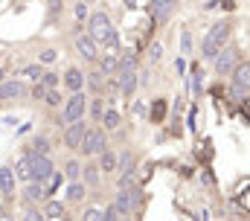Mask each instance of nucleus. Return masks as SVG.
Segmentation results:
<instances>
[{
  "mask_svg": "<svg viewBox=\"0 0 250 221\" xmlns=\"http://www.w3.org/2000/svg\"><path fill=\"white\" fill-rule=\"evenodd\" d=\"M64 172H67V177H70V180H79V175H82V166L76 163V160H70Z\"/></svg>",
  "mask_w": 250,
  "mask_h": 221,
  "instance_id": "obj_24",
  "label": "nucleus"
},
{
  "mask_svg": "<svg viewBox=\"0 0 250 221\" xmlns=\"http://www.w3.org/2000/svg\"><path fill=\"white\" fill-rule=\"evenodd\" d=\"M41 85H44V88H56V85H59V76H56V73H47V76H41Z\"/></svg>",
  "mask_w": 250,
  "mask_h": 221,
  "instance_id": "obj_30",
  "label": "nucleus"
},
{
  "mask_svg": "<svg viewBox=\"0 0 250 221\" xmlns=\"http://www.w3.org/2000/svg\"><path fill=\"white\" fill-rule=\"evenodd\" d=\"M76 50L84 55V58H96V41L90 35H79L76 38Z\"/></svg>",
  "mask_w": 250,
  "mask_h": 221,
  "instance_id": "obj_11",
  "label": "nucleus"
},
{
  "mask_svg": "<svg viewBox=\"0 0 250 221\" xmlns=\"http://www.w3.org/2000/svg\"><path fill=\"white\" fill-rule=\"evenodd\" d=\"M41 58H44V61H56V50H47Z\"/></svg>",
  "mask_w": 250,
  "mask_h": 221,
  "instance_id": "obj_36",
  "label": "nucleus"
},
{
  "mask_svg": "<svg viewBox=\"0 0 250 221\" xmlns=\"http://www.w3.org/2000/svg\"><path fill=\"white\" fill-rule=\"evenodd\" d=\"M44 195H47V189H44V183H41V180H35V183H29V186H26V198H29V201H41Z\"/></svg>",
  "mask_w": 250,
  "mask_h": 221,
  "instance_id": "obj_18",
  "label": "nucleus"
},
{
  "mask_svg": "<svg viewBox=\"0 0 250 221\" xmlns=\"http://www.w3.org/2000/svg\"><path fill=\"white\" fill-rule=\"evenodd\" d=\"M163 113H166V102H163V99H157V102H154V108H151V119H163Z\"/></svg>",
  "mask_w": 250,
  "mask_h": 221,
  "instance_id": "obj_27",
  "label": "nucleus"
},
{
  "mask_svg": "<svg viewBox=\"0 0 250 221\" xmlns=\"http://www.w3.org/2000/svg\"><path fill=\"white\" fill-rule=\"evenodd\" d=\"M134 67H137L134 55H125V58H123V70H134Z\"/></svg>",
  "mask_w": 250,
  "mask_h": 221,
  "instance_id": "obj_33",
  "label": "nucleus"
},
{
  "mask_svg": "<svg viewBox=\"0 0 250 221\" xmlns=\"http://www.w3.org/2000/svg\"><path fill=\"white\" fill-rule=\"evenodd\" d=\"M227 35H230V23H215V26L207 32V38H204V47H201L204 58H215V55H218V50L224 47Z\"/></svg>",
  "mask_w": 250,
  "mask_h": 221,
  "instance_id": "obj_2",
  "label": "nucleus"
},
{
  "mask_svg": "<svg viewBox=\"0 0 250 221\" xmlns=\"http://www.w3.org/2000/svg\"><path fill=\"white\" fill-rule=\"evenodd\" d=\"M178 6V0H151V15H154V21H169V15H172V9Z\"/></svg>",
  "mask_w": 250,
  "mask_h": 221,
  "instance_id": "obj_9",
  "label": "nucleus"
},
{
  "mask_svg": "<svg viewBox=\"0 0 250 221\" xmlns=\"http://www.w3.org/2000/svg\"><path fill=\"white\" fill-rule=\"evenodd\" d=\"M64 85H67V88L76 93V90H82V88H84V76H82V73L73 67V70H67V76H64Z\"/></svg>",
  "mask_w": 250,
  "mask_h": 221,
  "instance_id": "obj_13",
  "label": "nucleus"
},
{
  "mask_svg": "<svg viewBox=\"0 0 250 221\" xmlns=\"http://www.w3.org/2000/svg\"><path fill=\"white\" fill-rule=\"evenodd\" d=\"M117 67H120V55H117V44H114V47H108V53L102 55V73H111Z\"/></svg>",
  "mask_w": 250,
  "mask_h": 221,
  "instance_id": "obj_12",
  "label": "nucleus"
},
{
  "mask_svg": "<svg viewBox=\"0 0 250 221\" xmlns=\"http://www.w3.org/2000/svg\"><path fill=\"white\" fill-rule=\"evenodd\" d=\"M15 177H21V180H32V169H29V155H21V157H18V166H15Z\"/></svg>",
  "mask_w": 250,
  "mask_h": 221,
  "instance_id": "obj_16",
  "label": "nucleus"
},
{
  "mask_svg": "<svg viewBox=\"0 0 250 221\" xmlns=\"http://www.w3.org/2000/svg\"><path fill=\"white\" fill-rule=\"evenodd\" d=\"M99 155H102V157H99V172H114V169H117V157H114L108 149H102Z\"/></svg>",
  "mask_w": 250,
  "mask_h": 221,
  "instance_id": "obj_17",
  "label": "nucleus"
},
{
  "mask_svg": "<svg viewBox=\"0 0 250 221\" xmlns=\"http://www.w3.org/2000/svg\"><path fill=\"white\" fill-rule=\"evenodd\" d=\"M84 221H102L105 219V210H96V207H90V210H84Z\"/></svg>",
  "mask_w": 250,
  "mask_h": 221,
  "instance_id": "obj_23",
  "label": "nucleus"
},
{
  "mask_svg": "<svg viewBox=\"0 0 250 221\" xmlns=\"http://www.w3.org/2000/svg\"><path fill=\"white\" fill-rule=\"evenodd\" d=\"M67 198H70V201H82V198H84V186H82L79 180H73L70 189H67Z\"/></svg>",
  "mask_w": 250,
  "mask_h": 221,
  "instance_id": "obj_21",
  "label": "nucleus"
},
{
  "mask_svg": "<svg viewBox=\"0 0 250 221\" xmlns=\"http://www.w3.org/2000/svg\"><path fill=\"white\" fill-rule=\"evenodd\" d=\"M90 85L99 90V88H102V76H99V73H96V76H90Z\"/></svg>",
  "mask_w": 250,
  "mask_h": 221,
  "instance_id": "obj_35",
  "label": "nucleus"
},
{
  "mask_svg": "<svg viewBox=\"0 0 250 221\" xmlns=\"http://www.w3.org/2000/svg\"><path fill=\"white\" fill-rule=\"evenodd\" d=\"M44 99H47V105H59L62 99H59V93H56V88H44V93H41Z\"/></svg>",
  "mask_w": 250,
  "mask_h": 221,
  "instance_id": "obj_25",
  "label": "nucleus"
},
{
  "mask_svg": "<svg viewBox=\"0 0 250 221\" xmlns=\"http://www.w3.org/2000/svg\"><path fill=\"white\" fill-rule=\"evenodd\" d=\"M236 64H239V50H218V55H215V70H218V76H221V73H230Z\"/></svg>",
  "mask_w": 250,
  "mask_h": 221,
  "instance_id": "obj_7",
  "label": "nucleus"
},
{
  "mask_svg": "<svg viewBox=\"0 0 250 221\" xmlns=\"http://www.w3.org/2000/svg\"><path fill=\"white\" fill-rule=\"evenodd\" d=\"M26 93V88L21 85V82H3L0 85V99H18V96H23Z\"/></svg>",
  "mask_w": 250,
  "mask_h": 221,
  "instance_id": "obj_10",
  "label": "nucleus"
},
{
  "mask_svg": "<svg viewBox=\"0 0 250 221\" xmlns=\"http://www.w3.org/2000/svg\"><path fill=\"white\" fill-rule=\"evenodd\" d=\"M90 38H93V41H102V44H108V47L117 44V32H114V26H111V21H108L105 12H96V15L90 18Z\"/></svg>",
  "mask_w": 250,
  "mask_h": 221,
  "instance_id": "obj_1",
  "label": "nucleus"
},
{
  "mask_svg": "<svg viewBox=\"0 0 250 221\" xmlns=\"http://www.w3.org/2000/svg\"><path fill=\"white\" fill-rule=\"evenodd\" d=\"M99 119L105 122V128H117V125H120V113H117V110H111V108L102 110V116H99Z\"/></svg>",
  "mask_w": 250,
  "mask_h": 221,
  "instance_id": "obj_19",
  "label": "nucleus"
},
{
  "mask_svg": "<svg viewBox=\"0 0 250 221\" xmlns=\"http://www.w3.org/2000/svg\"><path fill=\"white\" fill-rule=\"evenodd\" d=\"M134 88H137V73H134V70H123V79H120V90H123L125 96H131V93H134Z\"/></svg>",
  "mask_w": 250,
  "mask_h": 221,
  "instance_id": "obj_15",
  "label": "nucleus"
},
{
  "mask_svg": "<svg viewBox=\"0 0 250 221\" xmlns=\"http://www.w3.org/2000/svg\"><path fill=\"white\" fill-rule=\"evenodd\" d=\"M76 18H79V21H84V18H87V6H84V3H79V6H76Z\"/></svg>",
  "mask_w": 250,
  "mask_h": 221,
  "instance_id": "obj_34",
  "label": "nucleus"
},
{
  "mask_svg": "<svg viewBox=\"0 0 250 221\" xmlns=\"http://www.w3.org/2000/svg\"><path fill=\"white\" fill-rule=\"evenodd\" d=\"M84 180H87L90 186H96V183H99V169H96V166H90V169H84Z\"/></svg>",
  "mask_w": 250,
  "mask_h": 221,
  "instance_id": "obj_26",
  "label": "nucleus"
},
{
  "mask_svg": "<svg viewBox=\"0 0 250 221\" xmlns=\"http://www.w3.org/2000/svg\"><path fill=\"white\" fill-rule=\"evenodd\" d=\"M221 6H224V9H233V0H221Z\"/></svg>",
  "mask_w": 250,
  "mask_h": 221,
  "instance_id": "obj_37",
  "label": "nucleus"
},
{
  "mask_svg": "<svg viewBox=\"0 0 250 221\" xmlns=\"http://www.w3.org/2000/svg\"><path fill=\"white\" fill-rule=\"evenodd\" d=\"M12 189H15V175H12L9 166H3L0 169V192L3 195H12Z\"/></svg>",
  "mask_w": 250,
  "mask_h": 221,
  "instance_id": "obj_14",
  "label": "nucleus"
},
{
  "mask_svg": "<svg viewBox=\"0 0 250 221\" xmlns=\"http://www.w3.org/2000/svg\"><path fill=\"white\" fill-rule=\"evenodd\" d=\"M29 155H50V143L38 137V140L32 143V149H29Z\"/></svg>",
  "mask_w": 250,
  "mask_h": 221,
  "instance_id": "obj_22",
  "label": "nucleus"
},
{
  "mask_svg": "<svg viewBox=\"0 0 250 221\" xmlns=\"http://www.w3.org/2000/svg\"><path fill=\"white\" fill-rule=\"evenodd\" d=\"M102 110H105V105H102V99H96V102H93V105H90V113H93V116H96V119H99V116H102Z\"/></svg>",
  "mask_w": 250,
  "mask_h": 221,
  "instance_id": "obj_32",
  "label": "nucleus"
},
{
  "mask_svg": "<svg viewBox=\"0 0 250 221\" xmlns=\"http://www.w3.org/2000/svg\"><path fill=\"white\" fill-rule=\"evenodd\" d=\"M29 169H32V180H50L53 163L47 155H29Z\"/></svg>",
  "mask_w": 250,
  "mask_h": 221,
  "instance_id": "obj_6",
  "label": "nucleus"
},
{
  "mask_svg": "<svg viewBox=\"0 0 250 221\" xmlns=\"http://www.w3.org/2000/svg\"><path fill=\"white\" fill-rule=\"evenodd\" d=\"M160 55H163V47H160V44L154 41V44L148 47V58H151V61H160Z\"/></svg>",
  "mask_w": 250,
  "mask_h": 221,
  "instance_id": "obj_28",
  "label": "nucleus"
},
{
  "mask_svg": "<svg viewBox=\"0 0 250 221\" xmlns=\"http://www.w3.org/2000/svg\"><path fill=\"white\" fill-rule=\"evenodd\" d=\"M120 189H134V177H131V172L120 177Z\"/></svg>",
  "mask_w": 250,
  "mask_h": 221,
  "instance_id": "obj_31",
  "label": "nucleus"
},
{
  "mask_svg": "<svg viewBox=\"0 0 250 221\" xmlns=\"http://www.w3.org/2000/svg\"><path fill=\"white\" fill-rule=\"evenodd\" d=\"M44 216H47V219H62L64 216V204L62 201H50L47 210H44Z\"/></svg>",
  "mask_w": 250,
  "mask_h": 221,
  "instance_id": "obj_20",
  "label": "nucleus"
},
{
  "mask_svg": "<svg viewBox=\"0 0 250 221\" xmlns=\"http://www.w3.org/2000/svg\"><path fill=\"white\" fill-rule=\"evenodd\" d=\"M79 149H82L84 155H99V152L105 149V134H102L99 128H87L84 137H82V143H79Z\"/></svg>",
  "mask_w": 250,
  "mask_h": 221,
  "instance_id": "obj_5",
  "label": "nucleus"
},
{
  "mask_svg": "<svg viewBox=\"0 0 250 221\" xmlns=\"http://www.w3.org/2000/svg\"><path fill=\"white\" fill-rule=\"evenodd\" d=\"M0 76H3V70H0Z\"/></svg>",
  "mask_w": 250,
  "mask_h": 221,
  "instance_id": "obj_38",
  "label": "nucleus"
},
{
  "mask_svg": "<svg viewBox=\"0 0 250 221\" xmlns=\"http://www.w3.org/2000/svg\"><path fill=\"white\" fill-rule=\"evenodd\" d=\"M84 122L82 119H76V122H70L67 125V131H64V143L70 146V149H79V143H82V137H84Z\"/></svg>",
  "mask_w": 250,
  "mask_h": 221,
  "instance_id": "obj_8",
  "label": "nucleus"
},
{
  "mask_svg": "<svg viewBox=\"0 0 250 221\" xmlns=\"http://www.w3.org/2000/svg\"><path fill=\"white\" fill-rule=\"evenodd\" d=\"M248 88H250V67L245 61V64L233 67V96L236 99H248Z\"/></svg>",
  "mask_w": 250,
  "mask_h": 221,
  "instance_id": "obj_4",
  "label": "nucleus"
},
{
  "mask_svg": "<svg viewBox=\"0 0 250 221\" xmlns=\"http://www.w3.org/2000/svg\"><path fill=\"white\" fill-rule=\"evenodd\" d=\"M84 110H87V99H84V93H82V90H76V93H73V96L64 102L62 125H70V122L82 119V116H84Z\"/></svg>",
  "mask_w": 250,
  "mask_h": 221,
  "instance_id": "obj_3",
  "label": "nucleus"
},
{
  "mask_svg": "<svg viewBox=\"0 0 250 221\" xmlns=\"http://www.w3.org/2000/svg\"><path fill=\"white\" fill-rule=\"evenodd\" d=\"M23 76H26V79H41L44 73H41V67H38V64H32V67H26V70H23Z\"/></svg>",
  "mask_w": 250,
  "mask_h": 221,
  "instance_id": "obj_29",
  "label": "nucleus"
}]
</instances>
